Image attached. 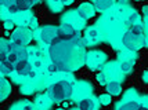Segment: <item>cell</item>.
Instances as JSON below:
<instances>
[{
	"label": "cell",
	"mask_w": 148,
	"mask_h": 110,
	"mask_svg": "<svg viewBox=\"0 0 148 110\" xmlns=\"http://www.w3.org/2000/svg\"><path fill=\"white\" fill-rule=\"evenodd\" d=\"M84 43L79 36L72 39L54 37L50 43V59L57 66L58 72H71L77 69L84 61Z\"/></svg>",
	"instance_id": "cell-1"
},
{
	"label": "cell",
	"mask_w": 148,
	"mask_h": 110,
	"mask_svg": "<svg viewBox=\"0 0 148 110\" xmlns=\"http://www.w3.org/2000/svg\"><path fill=\"white\" fill-rule=\"evenodd\" d=\"M143 33H144V26L137 22V24H132L127 29V32L123 34V44L130 50H137L138 47H141L144 43L143 39Z\"/></svg>",
	"instance_id": "cell-2"
},
{
	"label": "cell",
	"mask_w": 148,
	"mask_h": 110,
	"mask_svg": "<svg viewBox=\"0 0 148 110\" xmlns=\"http://www.w3.org/2000/svg\"><path fill=\"white\" fill-rule=\"evenodd\" d=\"M72 92H73V85L69 81H58L56 84H53L49 90H47V97L51 98L53 101H57V102H62L65 99L72 97Z\"/></svg>",
	"instance_id": "cell-3"
},
{
	"label": "cell",
	"mask_w": 148,
	"mask_h": 110,
	"mask_svg": "<svg viewBox=\"0 0 148 110\" xmlns=\"http://www.w3.org/2000/svg\"><path fill=\"white\" fill-rule=\"evenodd\" d=\"M32 39V34L31 32L25 29V28H19L17 30H14L11 33V39L10 41L11 43H15V44H19V45H26Z\"/></svg>",
	"instance_id": "cell-4"
},
{
	"label": "cell",
	"mask_w": 148,
	"mask_h": 110,
	"mask_svg": "<svg viewBox=\"0 0 148 110\" xmlns=\"http://www.w3.org/2000/svg\"><path fill=\"white\" fill-rule=\"evenodd\" d=\"M14 70L17 72L18 74L21 76H29V77H35V72L32 70V66L29 65V62H28V58H21L14 65Z\"/></svg>",
	"instance_id": "cell-5"
},
{
	"label": "cell",
	"mask_w": 148,
	"mask_h": 110,
	"mask_svg": "<svg viewBox=\"0 0 148 110\" xmlns=\"http://www.w3.org/2000/svg\"><path fill=\"white\" fill-rule=\"evenodd\" d=\"M33 4H35L33 0H13V1L7 6V10H8L10 13L25 11V10H29Z\"/></svg>",
	"instance_id": "cell-6"
},
{
	"label": "cell",
	"mask_w": 148,
	"mask_h": 110,
	"mask_svg": "<svg viewBox=\"0 0 148 110\" xmlns=\"http://www.w3.org/2000/svg\"><path fill=\"white\" fill-rule=\"evenodd\" d=\"M76 29L69 24H61L57 28V36L61 39H72L73 36H76Z\"/></svg>",
	"instance_id": "cell-7"
},
{
	"label": "cell",
	"mask_w": 148,
	"mask_h": 110,
	"mask_svg": "<svg viewBox=\"0 0 148 110\" xmlns=\"http://www.w3.org/2000/svg\"><path fill=\"white\" fill-rule=\"evenodd\" d=\"M54 37H57V28H56V26H45V28L42 29L40 39L43 40L46 44H50Z\"/></svg>",
	"instance_id": "cell-8"
},
{
	"label": "cell",
	"mask_w": 148,
	"mask_h": 110,
	"mask_svg": "<svg viewBox=\"0 0 148 110\" xmlns=\"http://www.w3.org/2000/svg\"><path fill=\"white\" fill-rule=\"evenodd\" d=\"M93 14H94V8H93L90 4L84 3V4H82V6L79 7V15H80L83 20H87Z\"/></svg>",
	"instance_id": "cell-9"
},
{
	"label": "cell",
	"mask_w": 148,
	"mask_h": 110,
	"mask_svg": "<svg viewBox=\"0 0 148 110\" xmlns=\"http://www.w3.org/2000/svg\"><path fill=\"white\" fill-rule=\"evenodd\" d=\"M94 106H96V105H94L93 98H83V99H80V102L77 103V107H79V109H83V110L93 109Z\"/></svg>",
	"instance_id": "cell-10"
},
{
	"label": "cell",
	"mask_w": 148,
	"mask_h": 110,
	"mask_svg": "<svg viewBox=\"0 0 148 110\" xmlns=\"http://www.w3.org/2000/svg\"><path fill=\"white\" fill-rule=\"evenodd\" d=\"M13 70H14V65H11L7 59L6 61H3V62H0V73H1L3 76L10 74Z\"/></svg>",
	"instance_id": "cell-11"
},
{
	"label": "cell",
	"mask_w": 148,
	"mask_h": 110,
	"mask_svg": "<svg viewBox=\"0 0 148 110\" xmlns=\"http://www.w3.org/2000/svg\"><path fill=\"white\" fill-rule=\"evenodd\" d=\"M114 3V0H96L94 1V8L97 10H105V8H110Z\"/></svg>",
	"instance_id": "cell-12"
},
{
	"label": "cell",
	"mask_w": 148,
	"mask_h": 110,
	"mask_svg": "<svg viewBox=\"0 0 148 110\" xmlns=\"http://www.w3.org/2000/svg\"><path fill=\"white\" fill-rule=\"evenodd\" d=\"M107 90L111 95H119L121 94V84L118 83H108L107 84Z\"/></svg>",
	"instance_id": "cell-13"
},
{
	"label": "cell",
	"mask_w": 148,
	"mask_h": 110,
	"mask_svg": "<svg viewBox=\"0 0 148 110\" xmlns=\"http://www.w3.org/2000/svg\"><path fill=\"white\" fill-rule=\"evenodd\" d=\"M121 109H127V110H130V109H141L143 107V105L141 103H138V102H127V103H123V105H121L119 106Z\"/></svg>",
	"instance_id": "cell-14"
},
{
	"label": "cell",
	"mask_w": 148,
	"mask_h": 110,
	"mask_svg": "<svg viewBox=\"0 0 148 110\" xmlns=\"http://www.w3.org/2000/svg\"><path fill=\"white\" fill-rule=\"evenodd\" d=\"M132 69H133V62H123L122 63V70L125 72V73H130L132 72Z\"/></svg>",
	"instance_id": "cell-15"
},
{
	"label": "cell",
	"mask_w": 148,
	"mask_h": 110,
	"mask_svg": "<svg viewBox=\"0 0 148 110\" xmlns=\"http://www.w3.org/2000/svg\"><path fill=\"white\" fill-rule=\"evenodd\" d=\"M7 44H8V41L0 39V52H8V50H7Z\"/></svg>",
	"instance_id": "cell-16"
},
{
	"label": "cell",
	"mask_w": 148,
	"mask_h": 110,
	"mask_svg": "<svg viewBox=\"0 0 148 110\" xmlns=\"http://www.w3.org/2000/svg\"><path fill=\"white\" fill-rule=\"evenodd\" d=\"M87 36H89L91 40H94V39H97V37H98V33H97L96 29H90V30L87 32Z\"/></svg>",
	"instance_id": "cell-17"
},
{
	"label": "cell",
	"mask_w": 148,
	"mask_h": 110,
	"mask_svg": "<svg viewBox=\"0 0 148 110\" xmlns=\"http://www.w3.org/2000/svg\"><path fill=\"white\" fill-rule=\"evenodd\" d=\"M100 101H101L103 105H108L111 102V97L110 95H101V97H100Z\"/></svg>",
	"instance_id": "cell-18"
},
{
	"label": "cell",
	"mask_w": 148,
	"mask_h": 110,
	"mask_svg": "<svg viewBox=\"0 0 148 110\" xmlns=\"http://www.w3.org/2000/svg\"><path fill=\"white\" fill-rule=\"evenodd\" d=\"M3 88H8V84H7V83H4V81H0V101H1V98L4 97Z\"/></svg>",
	"instance_id": "cell-19"
},
{
	"label": "cell",
	"mask_w": 148,
	"mask_h": 110,
	"mask_svg": "<svg viewBox=\"0 0 148 110\" xmlns=\"http://www.w3.org/2000/svg\"><path fill=\"white\" fill-rule=\"evenodd\" d=\"M98 81H100L101 84H105V83H107V78H105L104 74H98Z\"/></svg>",
	"instance_id": "cell-20"
},
{
	"label": "cell",
	"mask_w": 148,
	"mask_h": 110,
	"mask_svg": "<svg viewBox=\"0 0 148 110\" xmlns=\"http://www.w3.org/2000/svg\"><path fill=\"white\" fill-rule=\"evenodd\" d=\"M11 1H13V0H0V4H3V6L7 7L10 3H11Z\"/></svg>",
	"instance_id": "cell-21"
},
{
	"label": "cell",
	"mask_w": 148,
	"mask_h": 110,
	"mask_svg": "<svg viewBox=\"0 0 148 110\" xmlns=\"http://www.w3.org/2000/svg\"><path fill=\"white\" fill-rule=\"evenodd\" d=\"M49 70L50 72H58V69H57V66L56 65H51V66H49Z\"/></svg>",
	"instance_id": "cell-22"
},
{
	"label": "cell",
	"mask_w": 148,
	"mask_h": 110,
	"mask_svg": "<svg viewBox=\"0 0 148 110\" xmlns=\"http://www.w3.org/2000/svg\"><path fill=\"white\" fill-rule=\"evenodd\" d=\"M144 14H145V18H147V22H148V7L144 8Z\"/></svg>",
	"instance_id": "cell-23"
},
{
	"label": "cell",
	"mask_w": 148,
	"mask_h": 110,
	"mask_svg": "<svg viewBox=\"0 0 148 110\" xmlns=\"http://www.w3.org/2000/svg\"><path fill=\"white\" fill-rule=\"evenodd\" d=\"M33 1H35V3H36V1H39V0H33Z\"/></svg>",
	"instance_id": "cell-24"
}]
</instances>
